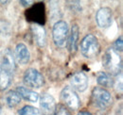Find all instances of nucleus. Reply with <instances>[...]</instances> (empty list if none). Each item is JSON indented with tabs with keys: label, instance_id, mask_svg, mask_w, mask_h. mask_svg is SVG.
Masks as SVG:
<instances>
[{
	"label": "nucleus",
	"instance_id": "f257e3e1",
	"mask_svg": "<svg viewBox=\"0 0 123 115\" xmlns=\"http://www.w3.org/2000/svg\"><path fill=\"white\" fill-rule=\"evenodd\" d=\"M102 65L109 75H117L122 70V60L118 52L108 48L102 58Z\"/></svg>",
	"mask_w": 123,
	"mask_h": 115
},
{
	"label": "nucleus",
	"instance_id": "4be33fe9",
	"mask_svg": "<svg viewBox=\"0 0 123 115\" xmlns=\"http://www.w3.org/2000/svg\"><path fill=\"white\" fill-rule=\"evenodd\" d=\"M19 3L22 4V5L25 6V7H28V6H30L31 3H32V1H20Z\"/></svg>",
	"mask_w": 123,
	"mask_h": 115
},
{
	"label": "nucleus",
	"instance_id": "dca6fc26",
	"mask_svg": "<svg viewBox=\"0 0 123 115\" xmlns=\"http://www.w3.org/2000/svg\"><path fill=\"white\" fill-rule=\"evenodd\" d=\"M5 102L6 105L10 108V109H13L17 107L20 103H21V97L19 95V93L16 91H9L6 95H5Z\"/></svg>",
	"mask_w": 123,
	"mask_h": 115
},
{
	"label": "nucleus",
	"instance_id": "a211bd4d",
	"mask_svg": "<svg viewBox=\"0 0 123 115\" xmlns=\"http://www.w3.org/2000/svg\"><path fill=\"white\" fill-rule=\"evenodd\" d=\"M18 113L19 115H40V110L35 107L27 105L20 109Z\"/></svg>",
	"mask_w": 123,
	"mask_h": 115
},
{
	"label": "nucleus",
	"instance_id": "412c9836",
	"mask_svg": "<svg viewBox=\"0 0 123 115\" xmlns=\"http://www.w3.org/2000/svg\"><path fill=\"white\" fill-rule=\"evenodd\" d=\"M122 48H123V43H122V37L120 36L119 38H117V40L116 41V43H115V50L117 51V52H121L122 51Z\"/></svg>",
	"mask_w": 123,
	"mask_h": 115
},
{
	"label": "nucleus",
	"instance_id": "9d476101",
	"mask_svg": "<svg viewBox=\"0 0 123 115\" xmlns=\"http://www.w3.org/2000/svg\"><path fill=\"white\" fill-rule=\"evenodd\" d=\"M14 58L21 65L28 64L31 59V53L25 43H20L16 45L14 50Z\"/></svg>",
	"mask_w": 123,
	"mask_h": 115
},
{
	"label": "nucleus",
	"instance_id": "aec40b11",
	"mask_svg": "<svg viewBox=\"0 0 123 115\" xmlns=\"http://www.w3.org/2000/svg\"><path fill=\"white\" fill-rule=\"evenodd\" d=\"M54 115H72L70 110L62 104H60L58 106H56V109H55V112Z\"/></svg>",
	"mask_w": 123,
	"mask_h": 115
},
{
	"label": "nucleus",
	"instance_id": "2eb2a0df",
	"mask_svg": "<svg viewBox=\"0 0 123 115\" xmlns=\"http://www.w3.org/2000/svg\"><path fill=\"white\" fill-rule=\"evenodd\" d=\"M12 77H13V74L0 67V90L1 91H5L11 86Z\"/></svg>",
	"mask_w": 123,
	"mask_h": 115
},
{
	"label": "nucleus",
	"instance_id": "f3484780",
	"mask_svg": "<svg viewBox=\"0 0 123 115\" xmlns=\"http://www.w3.org/2000/svg\"><path fill=\"white\" fill-rule=\"evenodd\" d=\"M97 82L101 88H111L113 86V79L106 72H98L97 75Z\"/></svg>",
	"mask_w": 123,
	"mask_h": 115
},
{
	"label": "nucleus",
	"instance_id": "0eeeda50",
	"mask_svg": "<svg viewBox=\"0 0 123 115\" xmlns=\"http://www.w3.org/2000/svg\"><path fill=\"white\" fill-rule=\"evenodd\" d=\"M97 25L101 29H108L113 24V13L112 10L108 7L100 8L96 14Z\"/></svg>",
	"mask_w": 123,
	"mask_h": 115
},
{
	"label": "nucleus",
	"instance_id": "6e6552de",
	"mask_svg": "<svg viewBox=\"0 0 123 115\" xmlns=\"http://www.w3.org/2000/svg\"><path fill=\"white\" fill-rule=\"evenodd\" d=\"M70 84H71V88L74 91L76 90L78 92H82L86 91V89L88 88L89 80L87 75L84 73L77 72L70 77Z\"/></svg>",
	"mask_w": 123,
	"mask_h": 115
},
{
	"label": "nucleus",
	"instance_id": "6ab92c4d",
	"mask_svg": "<svg viewBox=\"0 0 123 115\" xmlns=\"http://www.w3.org/2000/svg\"><path fill=\"white\" fill-rule=\"evenodd\" d=\"M0 34L3 36H10L11 26L5 20H0Z\"/></svg>",
	"mask_w": 123,
	"mask_h": 115
},
{
	"label": "nucleus",
	"instance_id": "f03ea898",
	"mask_svg": "<svg viewBox=\"0 0 123 115\" xmlns=\"http://www.w3.org/2000/svg\"><path fill=\"white\" fill-rule=\"evenodd\" d=\"M80 53L84 58H93L99 53V43L96 36L92 34L86 35L80 42Z\"/></svg>",
	"mask_w": 123,
	"mask_h": 115
},
{
	"label": "nucleus",
	"instance_id": "20e7f679",
	"mask_svg": "<svg viewBox=\"0 0 123 115\" xmlns=\"http://www.w3.org/2000/svg\"><path fill=\"white\" fill-rule=\"evenodd\" d=\"M53 42L58 47H63L68 38V25L65 21L60 20L57 21L52 29Z\"/></svg>",
	"mask_w": 123,
	"mask_h": 115
},
{
	"label": "nucleus",
	"instance_id": "4468645a",
	"mask_svg": "<svg viewBox=\"0 0 123 115\" xmlns=\"http://www.w3.org/2000/svg\"><path fill=\"white\" fill-rule=\"evenodd\" d=\"M16 92L19 93L20 97H23L25 100L31 102V103H36L39 100V94L32 91L29 88H26V87L23 86H19L16 88Z\"/></svg>",
	"mask_w": 123,
	"mask_h": 115
},
{
	"label": "nucleus",
	"instance_id": "5701e85b",
	"mask_svg": "<svg viewBox=\"0 0 123 115\" xmlns=\"http://www.w3.org/2000/svg\"><path fill=\"white\" fill-rule=\"evenodd\" d=\"M78 115H92L89 111H86V110H82V111H80V112H79Z\"/></svg>",
	"mask_w": 123,
	"mask_h": 115
},
{
	"label": "nucleus",
	"instance_id": "39448f33",
	"mask_svg": "<svg viewBox=\"0 0 123 115\" xmlns=\"http://www.w3.org/2000/svg\"><path fill=\"white\" fill-rule=\"evenodd\" d=\"M23 81L26 86L31 89H40L45 84L43 75L34 68H29L28 70H26L23 76Z\"/></svg>",
	"mask_w": 123,
	"mask_h": 115
},
{
	"label": "nucleus",
	"instance_id": "7ed1b4c3",
	"mask_svg": "<svg viewBox=\"0 0 123 115\" xmlns=\"http://www.w3.org/2000/svg\"><path fill=\"white\" fill-rule=\"evenodd\" d=\"M92 102L94 106L100 110H105L112 105L111 93L106 89L101 87H96L92 91Z\"/></svg>",
	"mask_w": 123,
	"mask_h": 115
},
{
	"label": "nucleus",
	"instance_id": "1a4fd4ad",
	"mask_svg": "<svg viewBox=\"0 0 123 115\" xmlns=\"http://www.w3.org/2000/svg\"><path fill=\"white\" fill-rule=\"evenodd\" d=\"M40 109L42 115H54L56 101L49 93H44L40 98Z\"/></svg>",
	"mask_w": 123,
	"mask_h": 115
},
{
	"label": "nucleus",
	"instance_id": "ddd939ff",
	"mask_svg": "<svg viewBox=\"0 0 123 115\" xmlns=\"http://www.w3.org/2000/svg\"><path fill=\"white\" fill-rule=\"evenodd\" d=\"M79 37H80V29L77 24H74L71 28V32L69 37L67 38V47L71 53H75L78 49L79 43Z\"/></svg>",
	"mask_w": 123,
	"mask_h": 115
},
{
	"label": "nucleus",
	"instance_id": "9b49d317",
	"mask_svg": "<svg viewBox=\"0 0 123 115\" xmlns=\"http://www.w3.org/2000/svg\"><path fill=\"white\" fill-rule=\"evenodd\" d=\"M0 67L4 68L5 70L9 71L12 74H13L15 71V58L10 49H5V51L3 52L1 62H0Z\"/></svg>",
	"mask_w": 123,
	"mask_h": 115
},
{
	"label": "nucleus",
	"instance_id": "f8f14e48",
	"mask_svg": "<svg viewBox=\"0 0 123 115\" xmlns=\"http://www.w3.org/2000/svg\"><path fill=\"white\" fill-rule=\"evenodd\" d=\"M31 32L34 38V41L39 47H44L46 44V32L43 26L34 24L31 27Z\"/></svg>",
	"mask_w": 123,
	"mask_h": 115
},
{
	"label": "nucleus",
	"instance_id": "b1692460",
	"mask_svg": "<svg viewBox=\"0 0 123 115\" xmlns=\"http://www.w3.org/2000/svg\"><path fill=\"white\" fill-rule=\"evenodd\" d=\"M1 111H2V107H1V105H0V113H1Z\"/></svg>",
	"mask_w": 123,
	"mask_h": 115
},
{
	"label": "nucleus",
	"instance_id": "423d86ee",
	"mask_svg": "<svg viewBox=\"0 0 123 115\" xmlns=\"http://www.w3.org/2000/svg\"><path fill=\"white\" fill-rule=\"evenodd\" d=\"M61 99L66 108L76 110L80 106V99L77 92L69 86L64 87L61 92Z\"/></svg>",
	"mask_w": 123,
	"mask_h": 115
}]
</instances>
